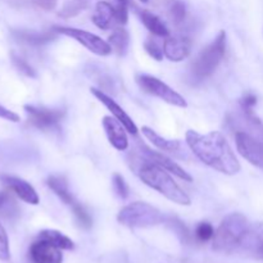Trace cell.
<instances>
[{
  "mask_svg": "<svg viewBox=\"0 0 263 263\" xmlns=\"http://www.w3.org/2000/svg\"><path fill=\"white\" fill-rule=\"evenodd\" d=\"M186 144L190 151L211 168L233 176L240 171V163L225 136L218 131L202 134L194 130L186 133Z\"/></svg>",
  "mask_w": 263,
  "mask_h": 263,
  "instance_id": "cell-1",
  "label": "cell"
},
{
  "mask_svg": "<svg viewBox=\"0 0 263 263\" xmlns=\"http://www.w3.org/2000/svg\"><path fill=\"white\" fill-rule=\"evenodd\" d=\"M138 161L139 162H136V163H139V167L136 168V174L143 180L144 184L159 192L171 202L177 203L180 205L192 204L189 195L177 185V182L172 179V176L168 174L167 170L162 168L158 164L143 158L139 153Z\"/></svg>",
  "mask_w": 263,
  "mask_h": 263,
  "instance_id": "cell-2",
  "label": "cell"
},
{
  "mask_svg": "<svg viewBox=\"0 0 263 263\" xmlns=\"http://www.w3.org/2000/svg\"><path fill=\"white\" fill-rule=\"evenodd\" d=\"M249 225L251 223L241 213H230L226 216L221 221L213 236V251L226 254L238 252L241 239L248 230Z\"/></svg>",
  "mask_w": 263,
  "mask_h": 263,
  "instance_id": "cell-3",
  "label": "cell"
},
{
  "mask_svg": "<svg viewBox=\"0 0 263 263\" xmlns=\"http://www.w3.org/2000/svg\"><path fill=\"white\" fill-rule=\"evenodd\" d=\"M117 221L131 229H145L157 226L166 221L163 213L158 208L145 202H134L125 205L118 212Z\"/></svg>",
  "mask_w": 263,
  "mask_h": 263,
  "instance_id": "cell-4",
  "label": "cell"
},
{
  "mask_svg": "<svg viewBox=\"0 0 263 263\" xmlns=\"http://www.w3.org/2000/svg\"><path fill=\"white\" fill-rule=\"evenodd\" d=\"M226 51V32L221 31L217 37L205 46L192 66V77L200 82L210 77L222 61Z\"/></svg>",
  "mask_w": 263,
  "mask_h": 263,
  "instance_id": "cell-5",
  "label": "cell"
},
{
  "mask_svg": "<svg viewBox=\"0 0 263 263\" xmlns=\"http://www.w3.org/2000/svg\"><path fill=\"white\" fill-rule=\"evenodd\" d=\"M136 81H138L139 86L144 91L148 92V94L159 98L161 100H163V102L168 103L171 105H175V107H187V103L184 97H181L179 92L175 91L174 89H171L168 85L164 84L163 81H161L157 77L149 76V74H140V76L136 77Z\"/></svg>",
  "mask_w": 263,
  "mask_h": 263,
  "instance_id": "cell-6",
  "label": "cell"
},
{
  "mask_svg": "<svg viewBox=\"0 0 263 263\" xmlns=\"http://www.w3.org/2000/svg\"><path fill=\"white\" fill-rule=\"evenodd\" d=\"M53 28L57 33H62V35H66L68 36V37L73 39V40H76L77 43L84 45L87 50L97 54V55L105 57V55H109V54L113 51L112 46L109 45V43L103 40L102 37H99V36L95 35V33L87 32V31L80 30V28H73V27H53Z\"/></svg>",
  "mask_w": 263,
  "mask_h": 263,
  "instance_id": "cell-7",
  "label": "cell"
},
{
  "mask_svg": "<svg viewBox=\"0 0 263 263\" xmlns=\"http://www.w3.org/2000/svg\"><path fill=\"white\" fill-rule=\"evenodd\" d=\"M238 152L253 166L263 170V141L247 131H236Z\"/></svg>",
  "mask_w": 263,
  "mask_h": 263,
  "instance_id": "cell-8",
  "label": "cell"
},
{
  "mask_svg": "<svg viewBox=\"0 0 263 263\" xmlns=\"http://www.w3.org/2000/svg\"><path fill=\"white\" fill-rule=\"evenodd\" d=\"M25 110L28 116V122L40 130H51L64 116V110L62 109H49L35 105H25Z\"/></svg>",
  "mask_w": 263,
  "mask_h": 263,
  "instance_id": "cell-9",
  "label": "cell"
},
{
  "mask_svg": "<svg viewBox=\"0 0 263 263\" xmlns=\"http://www.w3.org/2000/svg\"><path fill=\"white\" fill-rule=\"evenodd\" d=\"M239 253L256 259H263V223L249 225L238 249Z\"/></svg>",
  "mask_w": 263,
  "mask_h": 263,
  "instance_id": "cell-10",
  "label": "cell"
},
{
  "mask_svg": "<svg viewBox=\"0 0 263 263\" xmlns=\"http://www.w3.org/2000/svg\"><path fill=\"white\" fill-rule=\"evenodd\" d=\"M138 153L140 154L143 158H145V159H148V161L153 162V163L158 164V166H161L162 168L167 170V171L171 172V174H174L175 176H177L179 179L184 180V181H187V182L193 181V177L190 176V175L187 174L184 168H181V167H180L176 162H174L171 158H168L167 156H164V154L159 153V152H156V151H152L151 148H148V146L144 145V144H139Z\"/></svg>",
  "mask_w": 263,
  "mask_h": 263,
  "instance_id": "cell-11",
  "label": "cell"
},
{
  "mask_svg": "<svg viewBox=\"0 0 263 263\" xmlns=\"http://www.w3.org/2000/svg\"><path fill=\"white\" fill-rule=\"evenodd\" d=\"M61 251L48 240L37 238V240L31 244L28 256L32 263H62L63 254Z\"/></svg>",
  "mask_w": 263,
  "mask_h": 263,
  "instance_id": "cell-12",
  "label": "cell"
},
{
  "mask_svg": "<svg viewBox=\"0 0 263 263\" xmlns=\"http://www.w3.org/2000/svg\"><path fill=\"white\" fill-rule=\"evenodd\" d=\"M0 181L25 203L32 205H37L40 203V198H39L36 190L26 180L10 176V175H0Z\"/></svg>",
  "mask_w": 263,
  "mask_h": 263,
  "instance_id": "cell-13",
  "label": "cell"
},
{
  "mask_svg": "<svg viewBox=\"0 0 263 263\" xmlns=\"http://www.w3.org/2000/svg\"><path fill=\"white\" fill-rule=\"evenodd\" d=\"M90 91L92 92V95H94L100 103H103V104L110 110V113H112V115L115 116V117L117 118L123 126H125V128L131 134V135H136V134H138V127H136V125L134 123L133 118H131L130 116L123 110V108L120 107V105H118L117 103L109 97V95L105 94L103 90L97 89V87H91Z\"/></svg>",
  "mask_w": 263,
  "mask_h": 263,
  "instance_id": "cell-14",
  "label": "cell"
},
{
  "mask_svg": "<svg viewBox=\"0 0 263 263\" xmlns=\"http://www.w3.org/2000/svg\"><path fill=\"white\" fill-rule=\"evenodd\" d=\"M192 50V40L186 36H167L163 44L164 57L171 62H181L186 58Z\"/></svg>",
  "mask_w": 263,
  "mask_h": 263,
  "instance_id": "cell-15",
  "label": "cell"
},
{
  "mask_svg": "<svg viewBox=\"0 0 263 263\" xmlns=\"http://www.w3.org/2000/svg\"><path fill=\"white\" fill-rule=\"evenodd\" d=\"M103 127H104L107 138L109 140L110 145L116 148L117 151H126L128 148V139L126 135V128L120 121L116 117L105 116L103 118Z\"/></svg>",
  "mask_w": 263,
  "mask_h": 263,
  "instance_id": "cell-16",
  "label": "cell"
},
{
  "mask_svg": "<svg viewBox=\"0 0 263 263\" xmlns=\"http://www.w3.org/2000/svg\"><path fill=\"white\" fill-rule=\"evenodd\" d=\"M46 185L51 189V192L64 203V204L72 207L76 204L77 200L72 195L71 190L68 187V182L63 176H50L46 180Z\"/></svg>",
  "mask_w": 263,
  "mask_h": 263,
  "instance_id": "cell-17",
  "label": "cell"
},
{
  "mask_svg": "<svg viewBox=\"0 0 263 263\" xmlns=\"http://www.w3.org/2000/svg\"><path fill=\"white\" fill-rule=\"evenodd\" d=\"M141 133L149 141L153 143V145H156L161 151L170 152V153H179V152H181V144H180L179 140H168L166 138H162L153 128L148 127V126H143Z\"/></svg>",
  "mask_w": 263,
  "mask_h": 263,
  "instance_id": "cell-18",
  "label": "cell"
},
{
  "mask_svg": "<svg viewBox=\"0 0 263 263\" xmlns=\"http://www.w3.org/2000/svg\"><path fill=\"white\" fill-rule=\"evenodd\" d=\"M92 22L100 30H108L112 25L115 18V7L107 2H98L95 5L94 14H92Z\"/></svg>",
  "mask_w": 263,
  "mask_h": 263,
  "instance_id": "cell-19",
  "label": "cell"
},
{
  "mask_svg": "<svg viewBox=\"0 0 263 263\" xmlns=\"http://www.w3.org/2000/svg\"><path fill=\"white\" fill-rule=\"evenodd\" d=\"M55 31L51 28L50 31H44V32H37V31H15V37L20 41L26 44H30L32 46H41L44 44H48L55 39Z\"/></svg>",
  "mask_w": 263,
  "mask_h": 263,
  "instance_id": "cell-20",
  "label": "cell"
},
{
  "mask_svg": "<svg viewBox=\"0 0 263 263\" xmlns=\"http://www.w3.org/2000/svg\"><path fill=\"white\" fill-rule=\"evenodd\" d=\"M139 15H140V21L143 22V25L154 36H158V37H167V36H170L167 26L156 14L148 12V10H140Z\"/></svg>",
  "mask_w": 263,
  "mask_h": 263,
  "instance_id": "cell-21",
  "label": "cell"
},
{
  "mask_svg": "<svg viewBox=\"0 0 263 263\" xmlns=\"http://www.w3.org/2000/svg\"><path fill=\"white\" fill-rule=\"evenodd\" d=\"M37 238L48 240L49 243L54 244V246L58 247L59 249H63V251H72V249H74L73 241H72L68 236L64 235L63 233H61V231L43 230L39 234Z\"/></svg>",
  "mask_w": 263,
  "mask_h": 263,
  "instance_id": "cell-22",
  "label": "cell"
},
{
  "mask_svg": "<svg viewBox=\"0 0 263 263\" xmlns=\"http://www.w3.org/2000/svg\"><path fill=\"white\" fill-rule=\"evenodd\" d=\"M128 41H130V37H128L127 31L122 27H117L109 36L108 43L112 46V50L116 51L118 55H125L128 48Z\"/></svg>",
  "mask_w": 263,
  "mask_h": 263,
  "instance_id": "cell-23",
  "label": "cell"
},
{
  "mask_svg": "<svg viewBox=\"0 0 263 263\" xmlns=\"http://www.w3.org/2000/svg\"><path fill=\"white\" fill-rule=\"evenodd\" d=\"M87 0H69L66 4L63 5L61 10H59L58 14L63 18H69L74 17V15L79 14L80 12L86 8Z\"/></svg>",
  "mask_w": 263,
  "mask_h": 263,
  "instance_id": "cell-24",
  "label": "cell"
},
{
  "mask_svg": "<svg viewBox=\"0 0 263 263\" xmlns=\"http://www.w3.org/2000/svg\"><path fill=\"white\" fill-rule=\"evenodd\" d=\"M168 14L175 25H180L184 22L186 15V8L181 0H171L168 5Z\"/></svg>",
  "mask_w": 263,
  "mask_h": 263,
  "instance_id": "cell-25",
  "label": "cell"
},
{
  "mask_svg": "<svg viewBox=\"0 0 263 263\" xmlns=\"http://www.w3.org/2000/svg\"><path fill=\"white\" fill-rule=\"evenodd\" d=\"M72 211H73L74 218H76L77 223L81 226L82 229H90L92 226V218L91 216L89 215V212L86 211V208L84 207L82 204H80L79 202L76 204L72 205Z\"/></svg>",
  "mask_w": 263,
  "mask_h": 263,
  "instance_id": "cell-26",
  "label": "cell"
},
{
  "mask_svg": "<svg viewBox=\"0 0 263 263\" xmlns=\"http://www.w3.org/2000/svg\"><path fill=\"white\" fill-rule=\"evenodd\" d=\"M144 48H145L146 53H148L152 58L156 59V61L159 62L163 59V55H164L163 48H162L161 44H159L156 39L153 37L146 39L145 43H144Z\"/></svg>",
  "mask_w": 263,
  "mask_h": 263,
  "instance_id": "cell-27",
  "label": "cell"
},
{
  "mask_svg": "<svg viewBox=\"0 0 263 263\" xmlns=\"http://www.w3.org/2000/svg\"><path fill=\"white\" fill-rule=\"evenodd\" d=\"M115 7V17L120 25H126L128 20V5L130 0H116Z\"/></svg>",
  "mask_w": 263,
  "mask_h": 263,
  "instance_id": "cell-28",
  "label": "cell"
},
{
  "mask_svg": "<svg viewBox=\"0 0 263 263\" xmlns=\"http://www.w3.org/2000/svg\"><path fill=\"white\" fill-rule=\"evenodd\" d=\"M215 229L210 222H200L195 229V236L199 241H208L215 236Z\"/></svg>",
  "mask_w": 263,
  "mask_h": 263,
  "instance_id": "cell-29",
  "label": "cell"
},
{
  "mask_svg": "<svg viewBox=\"0 0 263 263\" xmlns=\"http://www.w3.org/2000/svg\"><path fill=\"white\" fill-rule=\"evenodd\" d=\"M10 259V249H9V239L5 231L4 226L0 223V261H9Z\"/></svg>",
  "mask_w": 263,
  "mask_h": 263,
  "instance_id": "cell-30",
  "label": "cell"
},
{
  "mask_svg": "<svg viewBox=\"0 0 263 263\" xmlns=\"http://www.w3.org/2000/svg\"><path fill=\"white\" fill-rule=\"evenodd\" d=\"M15 210H17V205L12 197L7 192H0V211L4 212L5 216H10L14 215Z\"/></svg>",
  "mask_w": 263,
  "mask_h": 263,
  "instance_id": "cell-31",
  "label": "cell"
},
{
  "mask_svg": "<svg viewBox=\"0 0 263 263\" xmlns=\"http://www.w3.org/2000/svg\"><path fill=\"white\" fill-rule=\"evenodd\" d=\"M113 187H115V192L117 193V195L122 199H126L128 197V186L127 182L125 181V179L122 177V175L115 174L113 175Z\"/></svg>",
  "mask_w": 263,
  "mask_h": 263,
  "instance_id": "cell-32",
  "label": "cell"
},
{
  "mask_svg": "<svg viewBox=\"0 0 263 263\" xmlns=\"http://www.w3.org/2000/svg\"><path fill=\"white\" fill-rule=\"evenodd\" d=\"M13 62H14V64L17 66V68L20 69L21 72H23L26 76L36 77V73H35V71H33V68L27 63V62L25 61V59L20 58V57H17V55H13Z\"/></svg>",
  "mask_w": 263,
  "mask_h": 263,
  "instance_id": "cell-33",
  "label": "cell"
},
{
  "mask_svg": "<svg viewBox=\"0 0 263 263\" xmlns=\"http://www.w3.org/2000/svg\"><path fill=\"white\" fill-rule=\"evenodd\" d=\"M0 118H3L5 121H9V122H20L21 121V117L17 113L8 109V108H5L2 104H0Z\"/></svg>",
  "mask_w": 263,
  "mask_h": 263,
  "instance_id": "cell-34",
  "label": "cell"
},
{
  "mask_svg": "<svg viewBox=\"0 0 263 263\" xmlns=\"http://www.w3.org/2000/svg\"><path fill=\"white\" fill-rule=\"evenodd\" d=\"M257 104V98L253 94H247L241 98L240 105L243 110H253V107Z\"/></svg>",
  "mask_w": 263,
  "mask_h": 263,
  "instance_id": "cell-35",
  "label": "cell"
},
{
  "mask_svg": "<svg viewBox=\"0 0 263 263\" xmlns=\"http://www.w3.org/2000/svg\"><path fill=\"white\" fill-rule=\"evenodd\" d=\"M33 3L45 10H51L57 7V0H33Z\"/></svg>",
  "mask_w": 263,
  "mask_h": 263,
  "instance_id": "cell-36",
  "label": "cell"
},
{
  "mask_svg": "<svg viewBox=\"0 0 263 263\" xmlns=\"http://www.w3.org/2000/svg\"><path fill=\"white\" fill-rule=\"evenodd\" d=\"M140 2H143V3H146V2H149V0H140Z\"/></svg>",
  "mask_w": 263,
  "mask_h": 263,
  "instance_id": "cell-37",
  "label": "cell"
}]
</instances>
